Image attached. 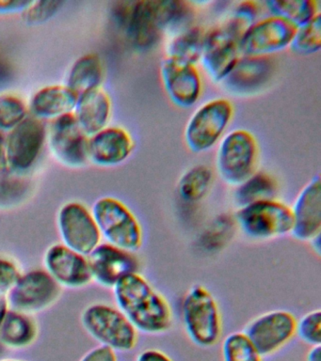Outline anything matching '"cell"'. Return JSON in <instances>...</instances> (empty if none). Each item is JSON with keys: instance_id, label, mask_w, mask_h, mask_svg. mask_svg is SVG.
<instances>
[{"instance_id": "obj_21", "label": "cell", "mask_w": 321, "mask_h": 361, "mask_svg": "<svg viewBox=\"0 0 321 361\" xmlns=\"http://www.w3.org/2000/svg\"><path fill=\"white\" fill-rule=\"evenodd\" d=\"M75 120L89 137L108 126L111 117V101L108 93L99 89L78 96L74 109Z\"/></svg>"}, {"instance_id": "obj_36", "label": "cell", "mask_w": 321, "mask_h": 361, "mask_svg": "<svg viewBox=\"0 0 321 361\" xmlns=\"http://www.w3.org/2000/svg\"><path fill=\"white\" fill-rule=\"evenodd\" d=\"M20 276L15 262L0 258V295H7Z\"/></svg>"}, {"instance_id": "obj_40", "label": "cell", "mask_w": 321, "mask_h": 361, "mask_svg": "<svg viewBox=\"0 0 321 361\" xmlns=\"http://www.w3.org/2000/svg\"><path fill=\"white\" fill-rule=\"evenodd\" d=\"M8 168L6 152H5V138L0 132V174L4 173Z\"/></svg>"}, {"instance_id": "obj_26", "label": "cell", "mask_w": 321, "mask_h": 361, "mask_svg": "<svg viewBox=\"0 0 321 361\" xmlns=\"http://www.w3.org/2000/svg\"><path fill=\"white\" fill-rule=\"evenodd\" d=\"M37 334L35 323L25 313L8 310L0 329V341L8 346L24 347L32 343Z\"/></svg>"}, {"instance_id": "obj_35", "label": "cell", "mask_w": 321, "mask_h": 361, "mask_svg": "<svg viewBox=\"0 0 321 361\" xmlns=\"http://www.w3.org/2000/svg\"><path fill=\"white\" fill-rule=\"evenodd\" d=\"M296 335L310 346L321 344V312L320 310H312L297 322Z\"/></svg>"}, {"instance_id": "obj_38", "label": "cell", "mask_w": 321, "mask_h": 361, "mask_svg": "<svg viewBox=\"0 0 321 361\" xmlns=\"http://www.w3.org/2000/svg\"><path fill=\"white\" fill-rule=\"evenodd\" d=\"M80 361H117L114 350L102 345L92 349Z\"/></svg>"}, {"instance_id": "obj_16", "label": "cell", "mask_w": 321, "mask_h": 361, "mask_svg": "<svg viewBox=\"0 0 321 361\" xmlns=\"http://www.w3.org/2000/svg\"><path fill=\"white\" fill-rule=\"evenodd\" d=\"M160 78L168 97L180 109H190L199 100L202 79L194 65L165 58L160 66Z\"/></svg>"}, {"instance_id": "obj_23", "label": "cell", "mask_w": 321, "mask_h": 361, "mask_svg": "<svg viewBox=\"0 0 321 361\" xmlns=\"http://www.w3.org/2000/svg\"><path fill=\"white\" fill-rule=\"evenodd\" d=\"M272 71V63L269 58L241 56L224 81H226L230 89L235 92H246L265 83Z\"/></svg>"}, {"instance_id": "obj_4", "label": "cell", "mask_w": 321, "mask_h": 361, "mask_svg": "<svg viewBox=\"0 0 321 361\" xmlns=\"http://www.w3.org/2000/svg\"><path fill=\"white\" fill-rule=\"evenodd\" d=\"M92 214L108 244L132 253L142 247V225L133 212L121 200L112 197H101L95 202Z\"/></svg>"}, {"instance_id": "obj_1", "label": "cell", "mask_w": 321, "mask_h": 361, "mask_svg": "<svg viewBox=\"0 0 321 361\" xmlns=\"http://www.w3.org/2000/svg\"><path fill=\"white\" fill-rule=\"evenodd\" d=\"M116 17L131 44L149 50L159 44L165 31L184 27L190 18V8L187 3L174 0L122 2Z\"/></svg>"}, {"instance_id": "obj_28", "label": "cell", "mask_w": 321, "mask_h": 361, "mask_svg": "<svg viewBox=\"0 0 321 361\" xmlns=\"http://www.w3.org/2000/svg\"><path fill=\"white\" fill-rule=\"evenodd\" d=\"M214 173L210 166L198 165L188 169L178 182V193L188 203L200 202L207 196L212 186Z\"/></svg>"}, {"instance_id": "obj_17", "label": "cell", "mask_w": 321, "mask_h": 361, "mask_svg": "<svg viewBox=\"0 0 321 361\" xmlns=\"http://www.w3.org/2000/svg\"><path fill=\"white\" fill-rule=\"evenodd\" d=\"M291 235L301 242L312 243L320 236L321 183L317 175L304 185L291 207Z\"/></svg>"}, {"instance_id": "obj_12", "label": "cell", "mask_w": 321, "mask_h": 361, "mask_svg": "<svg viewBox=\"0 0 321 361\" xmlns=\"http://www.w3.org/2000/svg\"><path fill=\"white\" fill-rule=\"evenodd\" d=\"M58 227L66 247L88 256L99 245L101 234L92 212L80 202H68L58 214Z\"/></svg>"}, {"instance_id": "obj_6", "label": "cell", "mask_w": 321, "mask_h": 361, "mask_svg": "<svg viewBox=\"0 0 321 361\" xmlns=\"http://www.w3.org/2000/svg\"><path fill=\"white\" fill-rule=\"evenodd\" d=\"M236 223L242 233L255 241H269L291 234V207L275 199L264 200L239 208Z\"/></svg>"}, {"instance_id": "obj_39", "label": "cell", "mask_w": 321, "mask_h": 361, "mask_svg": "<svg viewBox=\"0 0 321 361\" xmlns=\"http://www.w3.org/2000/svg\"><path fill=\"white\" fill-rule=\"evenodd\" d=\"M136 361H174L166 353L157 349H146L140 353Z\"/></svg>"}, {"instance_id": "obj_42", "label": "cell", "mask_w": 321, "mask_h": 361, "mask_svg": "<svg viewBox=\"0 0 321 361\" xmlns=\"http://www.w3.org/2000/svg\"><path fill=\"white\" fill-rule=\"evenodd\" d=\"M306 361H321L320 345L311 346L306 355Z\"/></svg>"}, {"instance_id": "obj_2", "label": "cell", "mask_w": 321, "mask_h": 361, "mask_svg": "<svg viewBox=\"0 0 321 361\" xmlns=\"http://www.w3.org/2000/svg\"><path fill=\"white\" fill-rule=\"evenodd\" d=\"M114 290L118 309L138 332L159 335L173 326V310L167 298L142 274L123 276Z\"/></svg>"}, {"instance_id": "obj_24", "label": "cell", "mask_w": 321, "mask_h": 361, "mask_svg": "<svg viewBox=\"0 0 321 361\" xmlns=\"http://www.w3.org/2000/svg\"><path fill=\"white\" fill-rule=\"evenodd\" d=\"M104 79V66L100 56L89 53L81 56L70 68L66 86L80 96L99 89Z\"/></svg>"}, {"instance_id": "obj_32", "label": "cell", "mask_w": 321, "mask_h": 361, "mask_svg": "<svg viewBox=\"0 0 321 361\" xmlns=\"http://www.w3.org/2000/svg\"><path fill=\"white\" fill-rule=\"evenodd\" d=\"M27 117V106L20 97L12 93L0 94V132H10Z\"/></svg>"}, {"instance_id": "obj_9", "label": "cell", "mask_w": 321, "mask_h": 361, "mask_svg": "<svg viewBox=\"0 0 321 361\" xmlns=\"http://www.w3.org/2000/svg\"><path fill=\"white\" fill-rule=\"evenodd\" d=\"M297 322L289 310H270L250 321L243 332L264 357L275 354L295 337Z\"/></svg>"}, {"instance_id": "obj_22", "label": "cell", "mask_w": 321, "mask_h": 361, "mask_svg": "<svg viewBox=\"0 0 321 361\" xmlns=\"http://www.w3.org/2000/svg\"><path fill=\"white\" fill-rule=\"evenodd\" d=\"M78 96L66 85H52L32 96L30 109L39 120H52L74 112Z\"/></svg>"}, {"instance_id": "obj_19", "label": "cell", "mask_w": 321, "mask_h": 361, "mask_svg": "<svg viewBox=\"0 0 321 361\" xmlns=\"http://www.w3.org/2000/svg\"><path fill=\"white\" fill-rule=\"evenodd\" d=\"M44 264L47 273L58 284L63 286L83 287L92 281L91 269L87 259L64 245H52L44 256Z\"/></svg>"}, {"instance_id": "obj_41", "label": "cell", "mask_w": 321, "mask_h": 361, "mask_svg": "<svg viewBox=\"0 0 321 361\" xmlns=\"http://www.w3.org/2000/svg\"><path fill=\"white\" fill-rule=\"evenodd\" d=\"M9 307V303H8L6 295H0V329H1V324L4 323L5 316H6L8 309Z\"/></svg>"}, {"instance_id": "obj_29", "label": "cell", "mask_w": 321, "mask_h": 361, "mask_svg": "<svg viewBox=\"0 0 321 361\" xmlns=\"http://www.w3.org/2000/svg\"><path fill=\"white\" fill-rule=\"evenodd\" d=\"M277 183L269 174L255 172L249 179L238 186L235 197L239 208L260 200L274 199Z\"/></svg>"}, {"instance_id": "obj_30", "label": "cell", "mask_w": 321, "mask_h": 361, "mask_svg": "<svg viewBox=\"0 0 321 361\" xmlns=\"http://www.w3.org/2000/svg\"><path fill=\"white\" fill-rule=\"evenodd\" d=\"M293 53L298 56L314 55L321 49V14L315 16L306 25L297 28L291 44Z\"/></svg>"}, {"instance_id": "obj_11", "label": "cell", "mask_w": 321, "mask_h": 361, "mask_svg": "<svg viewBox=\"0 0 321 361\" xmlns=\"http://www.w3.org/2000/svg\"><path fill=\"white\" fill-rule=\"evenodd\" d=\"M297 28L276 16L258 21L239 41V52L246 58H269L289 47Z\"/></svg>"}, {"instance_id": "obj_43", "label": "cell", "mask_w": 321, "mask_h": 361, "mask_svg": "<svg viewBox=\"0 0 321 361\" xmlns=\"http://www.w3.org/2000/svg\"><path fill=\"white\" fill-rule=\"evenodd\" d=\"M4 361H15V360H4Z\"/></svg>"}, {"instance_id": "obj_14", "label": "cell", "mask_w": 321, "mask_h": 361, "mask_svg": "<svg viewBox=\"0 0 321 361\" xmlns=\"http://www.w3.org/2000/svg\"><path fill=\"white\" fill-rule=\"evenodd\" d=\"M241 37L225 23L205 33L201 59L208 75L215 82L224 81L241 58Z\"/></svg>"}, {"instance_id": "obj_27", "label": "cell", "mask_w": 321, "mask_h": 361, "mask_svg": "<svg viewBox=\"0 0 321 361\" xmlns=\"http://www.w3.org/2000/svg\"><path fill=\"white\" fill-rule=\"evenodd\" d=\"M266 5L272 16L284 19L296 28L306 25L320 13L317 3L313 0H273Z\"/></svg>"}, {"instance_id": "obj_18", "label": "cell", "mask_w": 321, "mask_h": 361, "mask_svg": "<svg viewBox=\"0 0 321 361\" xmlns=\"http://www.w3.org/2000/svg\"><path fill=\"white\" fill-rule=\"evenodd\" d=\"M92 279L102 286L114 288L128 274L139 272V261L134 253L108 244H99L88 255Z\"/></svg>"}, {"instance_id": "obj_3", "label": "cell", "mask_w": 321, "mask_h": 361, "mask_svg": "<svg viewBox=\"0 0 321 361\" xmlns=\"http://www.w3.org/2000/svg\"><path fill=\"white\" fill-rule=\"evenodd\" d=\"M181 314L186 334L194 344L210 348L219 343L224 331V321L217 299L202 285L186 293Z\"/></svg>"}, {"instance_id": "obj_25", "label": "cell", "mask_w": 321, "mask_h": 361, "mask_svg": "<svg viewBox=\"0 0 321 361\" xmlns=\"http://www.w3.org/2000/svg\"><path fill=\"white\" fill-rule=\"evenodd\" d=\"M205 37V33L201 27L185 28L169 42L166 58L195 66L201 59Z\"/></svg>"}, {"instance_id": "obj_37", "label": "cell", "mask_w": 321, "mask_h": 361, "mask_svg": "<svg viewBox=\"0 0 321 361\" xmlns=\"http://www.w3.org/2000/svg\"><path fill=\"white\" fill-rule=\"evenodd\" d=\"M32 2L30 0H0V16L23 13Z\"/></svg>"}, {"instance_id": "obj_31", "label": "cell", "mask_w": 321, "mask_h": 361, "mask_svg": "<svg viewBox=\"0 0 321 361\" xmlns=\"http://www.w3.org/2000/svg\"><path fill=\"white\" fill-rule=\"evenodd\" d=\"M224 361H262V355L244 332H233L225 337L222 346Z\"/></svg>"}, {"instance_id": "obj_33", "label": "cell", "mask_w": 321, "mask_h": 361, "mask_svg": "<svg viewBox=\"0 0 321 361\" xmlns=\"http://www.w3.org/2000/svg\"><path fill=\"white\" fill-rule=\"evenodd\" d=\"M258 14L259 6L258 3L253 1L241 2L236 6L232 16L226 23L241 39L244 33L258 22Z\"/></svg>"}, {"instance_id": "obj_15", "label": "cell", "mask_w": 321, "mask_h": 361, "mask_svg": "<svg viewBox=\"0 0 321 361\" xmlns=\"http://www.w3.org/2000/svg\"><path fill=\"white\" fill-rule=\"evenodd\" d=\"M59 293V284L49 273L33 270L21 276L6 296L13 310L27 314L46 309L57 299Z\"/></svg>"}, {"instance_id": "obj_7", "label": "cell", "mask_w": 321, "mask_h": 361, "mask_svg": "<svg viewBox=\"0 0 321 361\" xmlns=\"http://www.w3.org/2000/svg\"><path fill=\"white\" fill-rule=\"evenodd\" d=\"M83 324L89 334L114 351L128 352L138 343V331L116 307L95 304L87 307Z\"/></svg>"}, {"instance_id": "obj_13", "label": "cell", "mask_w": 321, "mask_h": 361, "mask_svg": "<svg viewBox=\"0 0 321 361\" xmlns=\"http://www.w3.org/2000/svg\"><path fill=\"white\" fill-rule=\"evenodd\" d=\"M47 137L53 157L63 166L80 168L88 162L89 137L73 113L52 121Z\"/></svg>"}, {"instance_id": "obj_20", "label": "cell", "mask_w": 321, "mask_h": 361, "mask_svg": "<svg viewBox=\"0 0 321 361\" xmlns=\"http://www.w3.org/2000/svg\"><path fill=\"white\" fill-rule=\"evenodd\" d=\"M133 147V140L126 130L107 126L89 137V160L100 166L120 165L131 157Z\"/></svg>"}, {"instance_id": "obj_8", "label": "cell", "mask_w": 321, "mask_h": 361, "mask_svg": "<svg viewBox=\"0 0 321 361\" xmlns=\"http://www.w3.org/2000/svg\"><path fill=\"white\" fill-rule=\"evenodd\" d=\"M233 114V104L226 99H214L202 104L186 126V145L196 154L208 151L222 140Z\"/></svg>"}, {"instance_id": "obj_34", "label": "cell", "mask_w": 321, "mask_h": 361, "mask_svg": "<svg viewBox=\"0 0 321 361\" xmlns=\"http://www.w3.org/2000/svg\"><path fill=\"white\" fill-rule=\"evenodd\" d=\"M64 2L54 0L32 1L24 11L23 20L27 25H39L49 22L59 13Z\"/></svg>"}, {"instance_id": "obj_5", "label": "cell", "mask_w": 321, "mask_h": 361, "mask_svg": "<svg viewBox=\"0 0 321 361\" xmlns=\"http://www.w3.org/2000/svg\"><path fill=\"white\" fill-rule=\"evenodd\" d=\"M258 155L255 135L247 130H234L219 140L217 171L225 183L238 188L255 173Z\"/></svg>"}, {"instance_id": "obj_10", "label": "cell", "mask_w": 321, "mask_h": 361, "mask_svg": "<svg viewBox=\"0 0 321 361\" xmlns=\"http://www.w3.org/2000/svg\"><path fill=\"white\" fill-rule=\"evenodd\" d=\"M47 131L43 121L28 115L5 140L8 168L18 172L35 165L46 142Z\"/></svg>"}]
</instances>
